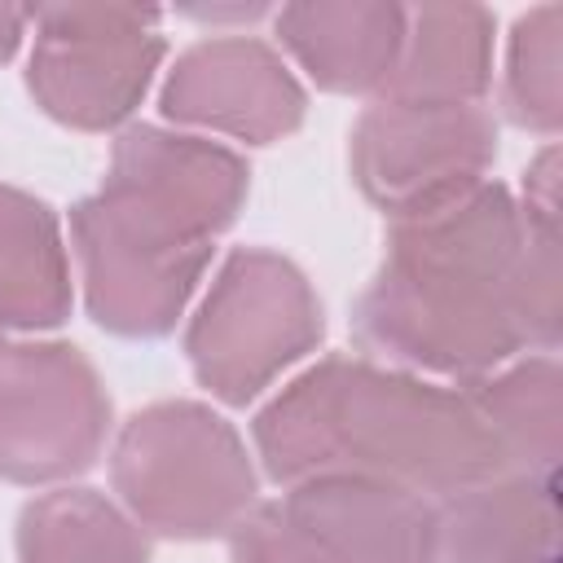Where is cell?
I'll return each mask as SVG.
<instances>
[{
  "label": "cell",
  "instance_id": "1",
  "mask_svg": "<svg viewBox=\"0 0 563 563\" xmlns=\"http://www.w3.org/2000/svg\"><path fill=\"white\" fill-rule=\"evenodd\" d=\"M528 224L501 180H479L427 211L387 220V251L352 303V339L378 361L453 387L506 365L523 339L506 277Z\"/></svg>",
  "mask_w": 563,
  "mask_h": 563
},
{
  "label": "cell",
  "instance_id": "2",
  "mask_svg": "<svg viewBox=\"0 0 563 563\" xmlns=\"http://www.w3.org/2000/svg\"><path fill=\"white\" fill-rule=\"evenodd\" d=\"M251 453L282 488L312 475H365L431 501L501 471L462 387L369 356H321L273 391L251 422Z\"/></svg>",
  "mask_w": 563,
  "mask_h": 563
},
{
  "label": "cell",
  "instance_id": "3",
  "mask_svg": "<svg viewBox=\"0 0 563 563\" xmlns=\"http://www.w3.org/2000/svg\"><path fill=\"white\" fill-rule=\"evenodd\" d=\"M119 506L154 537L211 541L260 501V466L238 427L202 400H154L110 444Z\"/></svg>",
  "mask_w": 563,
  "mask_h": 563
},
{
  "label": "cell",
  "instance_id": "4",
  "mask_svg": "<svg viewBox=\"0 0 563 563\" xmlns=\"http://www.w3.org/2000/svg\"><path fill=\"white\" fill-rule=\"evenodd\" d=\"M325 334L308 273L268 246H238L220 260L185 325V361L220 405L260 400Z\"/></svg>",
  "mask_w": 563,
  "mask_h": 563
},
{
  "label": "cell",
  "instance_id": "5",
  "mask_svg": "<svg viewBox=\"0 0 563 563\" xmlns=\"http://www.w3.org/2000/svg\"><path fill=\"white\" fill-rule=\"evenodd\" d=\"M31 26V101L75 132L128 128L167 53L158 13L141 4H40Z\"/></svg>",
  "mask_w": 563,
  "mask_h": 563
},
{
  "label": "cell",
  "instance_id": "6",
  "mask_svg": "<svg viewBox=\"0 0 563 563\" xmlns=\"http://www.w3.org/2000/svg\"><path fill=\"white\" fill-rule=\"evenodd\" d=\"M110 440V391L84 347L62 339L0 343V479L57 488Z\"/></svg>",
  "mask_w": 563,
  "mask_h": 563
},
{
  "label": "cell",
  "instance_id": "7",
  "mask_svg": "<svg viewBox=\"0 0 563 563\" xmlns=\"http://www.w3.org/2000/svg\"><path fill=\"white\" fill-rule=\"evenodd\" d=\"M70 255L88 317L114 339L172 334L211 264V246L150 224L101 189L70 207Z\"/></svg>",
  "mask_w": 563,
  "mask_h": 563
},
{
  "label": "cell",
  "instance_id": "8",
  "mask_svg": "<svg viewBox=\"0 0 563 563\" xmlns=\"http://www.w3.org/2000/svg\"><path fill=\"white\" fill-rule=\"evenodd\" d=\"M497 163V119L484 106H422L374 97L347 136V167L387 220L427 211Z\"/></svg>",
  "mask_w": 563,
  "mask_h": 563
},
{
  "label": "cell",
  "instance_id": "9",
  "mask_svg": "<svg viewBox=\"0 0 563 563\" xmlns=\"http://www.w3.org/2000/svg\"><path fill=\"white\" fill-rule=\"evenodd\" d=\"M158 110L172 128L194 136L273 145L299 132L308 92L277 44L246 31H211L172 62Z\"/></svg>",
  "mask_w": 563,
  "mask_h": 563
},
{
  "label": "cell",
  "instance_id": "10",
  "mask_svg": "<svg viewBox=\"0 0 563 563\" xmlns=\"http://www.w3.org/2000/svg\"><path fill=\"white\" fill-rule=\"evenodd\" d=\"M101 194L150 224L211 246L251 194V167L238 150L163 123H128L114 136Z\"/></svg>",
  "mask_w": 563,
  "mask_h": 563
},
{
  "label": "cell",
  "instance_id": "11",
  "mask_svg": "<svg viewBox=\"0 0 563 563\" xmlns=\"http://www.w3.org/2000/svg\"><path fill=\"white\" fill-rule=\"evenodd\" d=\"M277 501L325 563H431L435 501L413 488L365 475H312L286 484Z\"/></svg>",
  "mask_w": 563,
  "mask_h": 563
},
{
  "label": "cell",
  "instance_id": "12",
  "mask_svg": "<svg viewBox=\"0 0 563 563\" xmlns=\"http://www.w3.org/2000/svg\"><path fill=\"white\" fill-rule=\"evenodd\" d=\"M431 563H559V484L497 471L440 497Z\"/></svg>",
  "mask_w": 563,
  "mask_h": 563
},
{
  "label": "cell",
  "instance_id": "13",
  "mask_svg": "<svg viewBox=\"0 0 563 563\" xmlns=\"http://www.w3.org/2000/svg\"><path fill=\"white\" fill-rule=\"evenodd\" d=\"M277 44L325 92L378 97L405 35V9L383 0H303L273 9Z\"/></svg>",
  "mask_w": 563,
  "mask_h": 563
},
{
  "label": "cell",
  "instance_id": "14",
  "mask_svg": "<svg viewBox=\"0 0 563 563\" xmlns=\"http://www.w3.org/2000/svg\"><path fill=\"white\" fill-rule=\"evenodd\" d=\"M493 35L497 18L484 4L405 9L400 53L378 97L422 106H484V92L493 88Z\"/></svg>",
  "mask_w": 563,
  "mask_h": 563
},
{
  "label": "cell",
  "instance_id": "15",
  "mask_svg": "<svg viewBox=\"0 0 563 563\" xmlns=\"http://www.w3.org/2000/svg\"><path fill=\"white\" fill-rule=\"evenodd\" d=\"M462 396L493 435L501 471L554 479L563 457V369L554 352H519L462 383Z\"/></svg>",
  "mask_w": 563,
  "mask_h": 563
},
{
  "label": "cell",
  "instance_id": "16",
  "mask_svg": "<svg viewBox=\"0 0 563 563\" xmlns=\"http://www.w3.org/2000/svg\"><path fill=\"white\" fill-rule=\"evenodd\" d=\"M75 308L70 255L57 211L0 185V330H57Z\"/></svg>",
  "mask_w": 563,
  "mask_h": 563
},
{
  "label": "cell",
  "instance_id": "17",
  "mask_svg": "<svg viewBox=\"0 0 563 563\" xmlns=\"http://www.w3.org/2000/svg\"><path fill=\"white\" fill-rule=\"evenodd\" d=\"M18 563H150V532L101 488L57 484L18 510Z\"/></svg>",
  "mask_w": 563,
  "mask_h": 563
},
{
  "label": "cell",
  "instance_id": "18",
  "mask_svg": "<svg viewBox=\"0 0 563 563\" xmlns=\"http://www.w3.org/2000/svg\"><path fill=\"white\" fill-rule=\"evenodd\" d=\"M501 110L515 128L554 136L563 123V4L515 18L501 66Z\"/></svg>",
  "mask_w": 563,
  "mask_h": 563
},
{
  "label": "cell",
  "instance_id": "19",
  "mask_svg": "<svg viewBox=\"0 0 563 563\" xmlns=\"http://www.w3.org/2000/svg\"><path fill=\"white\" fill-rule=\"evenodd\" d=\"M506 312L523 339V352H554L563 330V251L559 229H532L506 277Z\"/></svg>",
  "mask_w": 563,
  "mask_h": 563
},
{
  "label": "cell",
  "instance_id": "20",
  "mask_svg": "<svg viewBox=\"0 0 563 563\" xmlns=\"http://www.w3.org/2000/svg\"><path fill=\"white\" fill-rule=\"evenodd\" d=\"M229 563H325L282 501H255L229 532Z\"/></svg>",
  "mask_w": 563,
  "mask_h": 563
},
{
  "label": "cell",
  "instance_id": "21",
  "mask_svg": "<svg viewBox=\"0 0 563 563\" xmlns=\"http://www.w3.org/2000/svg\"><path fill=\"white\" fill-rule=\"evenodd\" d=\"M559 185H563V163L559 145H541L528 167H523V189H519V216L532 229H559Z\"/></svg>",
  "mask_w": 563,
  "mask_h": 563
},
{
  "label": "cell",
  "instance_id": "22",
  "mask_svg": "<svg viewBox=\"0 0 563 563\" xmlns=\"http://www.w3.org/2000/svg\"><path fill=\"white\" fill-rule=\"evenodd\" d=\"M26 26H31V9H22V4H0V66L18 53V44L26 40Z\"/></svg>",
  "mask_w": 563,
  "mask_h": 563
},
{
  "label": "cell",
  "instance_id": "23",
  "mask_svg": "<svg viewBox=\"0 0 563 563\" xmlns=\"http://www.w3.org/2000/svg\"><path fill=\"white\" fill-rule=\"evenodd\" d=\"M0 343H4V330H0Z\"/></svg>",
  "mask_w": 563,
  "mask_h": 563
}]
</instances>
